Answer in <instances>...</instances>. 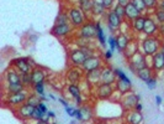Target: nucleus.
I'll use <instances>...</instances> for the list:
<instances>
[{
	"label": "nucleus",
	"mask_w": 164,
	"mask_h": 124,
	"mask_svg": "<svg viewBox=\"0 0 164 124\" xmlns=\"http://www.w3.org/2000/svg\"><path fill=\"white\" fill-rule=\"evenodd\" d=\"M33 124H49V123L46 122V121H43V119H40V121H35V123Z\"/></svg>",
	"instance_id": "54"
},
{
	"label": "nucleus",
	"mask_w": 164,
	"mask_h": 124,
	"mask_svg": "<svg viewBox=\"0 0 164 124\" xmlns=\"http://www.w3.org/2000/svg\"><path fill=\"white\" fill-rule=\"evenodd\" d=\"M159 39L156 36H147L144 40H142V51L146 56H154L157 52H159Z\"/></svg>",
	"instance_id": "2"
},
{
	"label": "nucleus",
	"mask_w": 164,
	"mask_h": 124,
	"mask_svg": "<svg viewBox=\"0 0 164 124\" xmlns=\"http://www.w3.org/2000/svg\"><path fill=\"white\" fill-rule=\"evenodd\" d=\"M131 4L142 14L144 13L146 10H147V6H146V4H144L143 0H131Z\"/></svg>",
	"instance_id": "37"
},
{
	"label": "nucleus",
	"mask_w": 164,
	"mask_h": 124,
	"mask_svg": "<svg viewBox=\"0 0 164 124\" xmlns=\"http://www.w3.org/2000/svg\"><path fill=\"white\" fill-rule=\"evenodd\" d=\"M44 112L41 110L38 107H36L35 108V112H33V117H32V121H40V119H43V117H44Z\"/></svg>",
	"instance_id": "40"
},
{
	"label": "nucleus",
	"mask_w": 164,
	"mask_h": 124,
	"mask_svg": "<svg viewBox=\"0 0 164 124\" xmlns=\"http://www.w3.org/2000/svg\"><path fill=\"white\" fill-rule=\"evenodd\" d=\"M156 103H157V105L159 107L161 104L163 103V98H162L161 96H156Z\"/></svg>",
	"instance_id": "52"
},
{
	"label": "nucleus",
	"mask_w": 164,
	"mask_h": 124,
	"mask_svg": "<svg viewBox=\"0 0 164 124\" xmlns=\"http://www.w3.org/2000/svg\"><path fill=\"white\" fill-rule=\"evenodd\" d=\"M162 52H163V56H164V50H163V51H162Z\"/></svg>",
	"instance_id": "61"
},
{
	"label": "nucleus",
	"mask_w": 164,
	"mask_h": 124,
	"mask_svg": "<svg viewBox=\"0 0 164 124\" xmlns=\"http://www.w3.org/2000/svg\"><path fill=\"white\" fill-rule=\"evenodd\" d=\"M72 32V25L69 24H61V25H53L51 29V34L58 39H64Z\"/></svg>",
	"instance_id": "11"
},
{
	"label": "nucleus",
	"mask_w": 164,
	"mask_h": 124,
	"mask_svg": "<svg viewBox=\"0 0 164 124\" xmlns=\"http://www.w3.org/2000/svg\"><path fill=\"white\" fill-rule=\"evenodd\" d=\"M68 16H69L70 25L74 26V27H82L83 25L86 22L85 14L83 13L79 8H75V6L68 9Z\"/></svg>",
	"instance_id": "4"
},
{
	"label": "nucleus",
	"mask_w": 164,
	"mask_h": 124,
	"mask_svg": "<svg viewBox=\"0 0 164 124\" xmlns=\"http://www.w3.org/2000/svg\"><path fill=\"white\" fill-rule=\"evenodd\" d=\"M94 56L89 48H75L69 51V60L74 67H82L83 63L86 61L88 57Z\"/></svg>",
	"instance_id": "1"
},
{
	"label": "nucleus",
	"mask_w": 164,
	"mask_h": 124,
	"mask_svg": "<svg viewBox=\"0 0 164 124\" xmlns=\"http://www.w3.org/2000/svg\"><path fill=\"white\" fill-rule=\"evenodd\" d=\"M136 75H137V77H138L141 81L147 82V81H149V80L153 77V68L147 66V67H144V68H142V70L137 71Z\"/></svg>",
	"instance_id": "26"
},
{
	"label": "nucleus",
	"mask_w": 164,
	"mask_h": 124,
	"mask_svg": "<svg viewBox=\"0 0 164 124\" xmlns=\"http://www.w3.org/2000/svg\"><path fill=\"white\" fill-rule=\"evenodd\" d=\"M162 8H163V10H164V1H163V4H162Z\"/></svg>",
	"instance_id": "60"
},
{
	"label": "nucleus",
	"mask_w": 164,
	"mask_h": 124,
	"mask_svg": "<svg viewBox=\"0 0 164 124\" xmlns=\"http://www.w3.org/2000/svg\"><path fill=\"white\" fill-rule=\"evenodd\" d=\"M82 68L84 72H90V71H94V70H98V68H103L101 59L98 57V56H90L83 63Z\"/></svg>",
	"instance_id": "13"
},
{
	"label": "nucleus",
	"mask_w": 164,
	"mask_h": 124,
	"mask_svg": "<svg viewBox=\"0 0 164 124\" xmlns=\"http://www.w3.org/2000/svg\"><path fill=\"white\" fill-rule=\"evenodd\" d=\"M21 83L28 88L30 86H32V78H31V73H22L21 75Z\"/></svg>",
	"instance_id": "39"
},
{
	"label": "nucleus",
	"mask_w": 164,
	"mask_h": 124,
	"mask_svg": "<svg viewBox=\"0 0 164 124\" xmlns=\"http://www.w3.org/2000/svg\"><path fill=\"white\" fill-rule=\"evenodd\" d=\"M35 108H36V107H32V105H30V104L23 103L22 105L18 107V108L15 109V114H16V117H18L19 119H21V121H28V119H32Z\"/></svg>",
	"instance_id": "9"
},
{
	"label": "nucleus",
	"mask_w": 164,
	"mask_h": 124,
	"mask_svg": "<svg viewBox=\"0 0 164 124\" xmlns=\"http://www.w3.org/2000/svg\"><path fill=\"white\" fill-rule=\"evenodd\" d=\"M146 84H147V87H148L149 89H154L156 86H157V80H156V77H152L149 81L146 82Z\"/></svg>",
	"instance_id": "47"
},
{
	"label": "nucleus",
	"mask_w": 164,
	"mask_h": 124,
	"mask_svg": "<svg viewBox=\"0 0 164 124\" xmlns=\"http://www.w3.org/2000/svg\"><path fill=\"white\" fill-rule=\"evenodd\" d=\"M158 32V25L157 22L151 19V18H146L144 21V29L143 34L146 36H156V34Z\"/></svg>",
	"instance_id": "17"
},
{
	"label": "nucleus",
	"mask_w": 164,
	"mask_h": 124,
	"mask_svg": "<svg viewBox=\"0 0 164 124\" xmlns=\"http://www.w3.org/2000/svg\"><path fill=\"white\" fill-rule=\"evenodd\" d=\"M98 124H109V123H106V122H100V123H98Z\"/></svg>",
	"instance_id": "59"
},
{
	"label": "nucleus",
	"mask_w": 164,
	"mask_h": 124,
	"mask_svg": "<svg viewBox=\"0 0 164 124\" xmlns=\"http://www.w3.org/2000/svg\"><path fill=\"white\" fill-rule=\"evenodd\" d=\"M130 42H131V39L125 32H120L119 36L116 37V50H119V52H125Z\"/></svg>",
	"instance_id": "20"
},
{
	"label": "nucleus",
	"mask_w": 164,
	"mask_h": 124,
	"mask_svg": "<svg viewBox=\"0 0 164 124\" xmlns=\"http://www.w3.org/2000/svg\"><path fill=\"white\" fill-rule=\"evenodd\" d=\"M114 92H115V89H114L112 84L100 83V84H98L96 88H95V94H96V97H98L99 99H101V101H106V99L111 98L112 94H114Z\"/></svg>",
	"instance_id": "6"
},
{
	"label": "nucleus",
	"mask_w": 164,
	"mask_h": 124,
	"mask_svg": "<svg viewBox=\"0 0 164 124\" xmlns=\"http://www.w3.org/2000/svg\"><path fill=\"white\" fill-rule=\"evenodd\" d=\"M138 51H140V50H138V45H137V42L131 41L130 42V45H128V47L126 48V51H125L123 54H125V56L127 57V60H130V59L133 57Z\"/></svg>",
	"instance_id": "28"
},
{
	"label": "nucleus",
	"mask_w": 164,
	"mask_h": 124,
	"mask_svg": "<svg viewBox=\"0 0 164 124\" xmlns=\"http://www.w3.org/2000/svg\"><path fill=\"white\" fill-rule=\"evenodd\" d=\"M109 46H110V50L114 52L115 50H116V37H114V36H109Z\"/></svg>",
	"instance_id": "44"
},
{
	"label": "nucleus",
	"mask_w": 164,
	"mask_h": 124,
	"mask_svg": "<svg viewBox=\"0 0 164 124\" xmlns=\"http://www.w3.org/2000/svg\"><path fill=\"white\" fill-rule=\"evenodd\" d=\"M61 24H69L68 13H63V11H61V13L57 15V19H56L54 25H61Z\"/></svg>",
	"instance_id": "36"
},
{
	"label": "nucleus",
	"mask_w": 164,
	"mask_h": 124,
	"mask_svg": "<svg viewBox=\"0 0 164 124\" xmlns=\"http://www.w3.org/2000/svg\"><path fill=\"white\" fill-rule=\"evenodd\" d=\"M11 66L18 71L22 73H31L32 70L35 67L31 66V60L30 59H26V57H18V59H14L11 61Z\"/></svg>",
	"instance_id": "5"
},
{
	"label": "nucleus",
	"mask_w": 164,
	"mask_h": 124,
	"mask_svg": "<svg viewBox=\"0 0 164 124\" xmlns=\"http://www.w3.org/2000/svg\"><path fill=\"white\" fill-rule=\"evenodd\" d=\"M106 22H107V27L111 31H115L117 29H121V25H122L123 21L114 10H110L106 15Z\"/></svg>",
	"instance_id": "12"
},
{
	"label": "nucleus",
	"mask_w": 164,
	"mask_h": 124,
	"mask_svg": "<svg viewBox=\"0 0 164 124\" xmlns=\"http://www.w3.org/2000/svg\"><path fill=\"white\" fill-rule=\"evenodd\" d=\"M52 124H57V123H56V122H54V123H52Z\"/></svg>",
	"instance_id": "62"
},
{
	"label": "nucleus",
	"mask_w": 164,
	"mask_h": 124,
	"mask_svg": "<svg viewBox=\"0 0 164 124\" xmlns=\"http://www.w3.org/2000/svg\"><path fill=\"white\" fill-rule=\"evenodd\" d=\"M138 16H141V13H140L131 3L125 6V19H126V20L133 21L135 19H137Z\"/></svg>",
	"instance_id": "23"
},
{
	"label": "nucleus",
	"mask_w": 164,
	"mask_h": 124,
	"mask_svg": "<svg viewBox=\"0 0 164 124\" xmlns=\"http://www.w3.org/2000/svg\"><path fill=\"white\" fill-rule=\"evenodd\" d=\"M126 123L127 124H143V114L136 109L128 110L126 114Z\"/></svg>",
	"instance_id": "16"
},
{
	"label": "nucleus",
	"mask_w": 164,
	"mask_h": 124,
	"mask_svg": "<svg viewBox=\"0 0 164 124\" xmlns=\"http://www.w3.org/2000/svg\"><path fill=\"white\" fill-rule=\"evenodd\" d=\"M5 83L13 84V83H21V73L18 72L15 68H9L5 72Z\"/></svg>",
	"instance_id": "18"
},
{
	"label": "nucleus",
	"mask_w": 164,
	"mask_h": 124,
	"mask_svg": "<svg viewBox=\"0 0 164 124\" xmlns=\"http://www.w3.org/2000/svg\"><path fill=\"white\" fill-rule=\"evenodd\" d=\"M74 118H75L77 121H79V122H84V118H83V113L82 110H80V108L74 109Z\"/></svg>",
	"instance_id": "45"
},
{
	"label": "nucleus",
	"mask_w": 164,
	"mask_h": 124,
	"mask_svg": "<svg viewBox=\"0 0 164 124\" xmlns=\"http://www.w3.org/2000/svg\"><path fill=\"white\" fill-rule=\"evenodd\" d=\"M146 6H147V10H153V9H157L158 6V0H143Z\"/></svg>",
	"instance_id": "42"
},
{
	"label": "nucleus",
	"mask_w": 164,
	"mask_h": 124,
	"mask_svg": "<svg viewBox=\"0 0 164 124\" xmlns=\"http://www.w3.org/2000/svg\"><path fill=\"white\" fill-rule=\"evenodd\" d=\"M38 108H40L41 110H43L44 113H47V112H48V108L46 107V104L43 103V102H41V103H40V105H38Z\"/></svg>",
	"instance_id": "51"
},
{
	"label": "nucleus",
	"mask_w": 164,
	"mask_h": 124,
	"mask_svg": "<svg viewBox=\"0 0 164 124\" xmlns=\"http://www.w3.org/2000/svg\"><path fill=\"white\" fill-rule=\"evenodd\" d=\"M152 68L153 71H162L164 68V56L163 52L159 51L153 56V62H152Z\"/></svg>",
	"instance_id": "24"
},
{
	"label": "nucleus",
	"mask_w": 164,
	"mask_h": 124,
	"mask_svg": "<svg viewBox=\"0 0 164 124\" xmlns=\"http://www.w3.org/2000/svg\"><path fill=\"white\" fill-rule=\"evenodd\" d=\"M121 19H125V6H122V5H119V4H115V6H114V9H112Z\"/></svg>",
	"instance_id": "41"
},
{
	"label": "nucleus",
	"mask_w": 164,
	"mask_h": 124,
	"mask_svg": "<svg viewBox=\"0 0 164 124\" xmlns=\"http://www.w3.org/2000/svg\"><path fill=\"white\" fill-rule=\"evenodd\" d=\"M59 102L63 104V107H64V108H68V107H69V104L67 103V102H65L64 99H62V98H59Z\"/></svg>",
	"instance_id": "55"
},
{
	"label": "nucleus",
	"mask_w": 164,
	"mask_h": 124,
	"mask_svg": "<svg viewBox=\"0 0 164 124\" xmlns=\"http://www.w3.org/2000/svg\"><path fill=\"white\" fill-rule=\"evenodd\" d=\"M95 26H96V39L99 40L100 45L103 47H105L106 46V37H105V32H104L103 30V26H101V24L99 21L95 22Z\"/></svg>",
	"instance_id": "30"
},
{
	"label": "nucleus",
	"mask_w": 164,
	"mask_h": 124,
	"mask_svg": "<svg viewBox=\"0 0 164 124\" xmlns=\"http://www.w3.org/2000/svg\"><path fill=\"white\" fill-rule=\"evenodd\" d=\"M47 114H48V117H49V118H53V119L56 118V114H54L52 110H48V112H47Z\"/></svg>",
	"instance_id": "53"
},
{
	"label": "nucleus",
	"mask_w": 164,
	"mask_h": 124,
	"mask_svg": "<svg viewBox=\"0 0 164 124\" xmlns=\"http://www.w3.org/2000/svg\"><path fill=\"white\" fill-rule=\"evenodd\" d=\"M161 31H162V32H163V34H164V22H163V24H162V27H161Z\"/></svg>",
	"instance_id": "58"
},
{
	"label": "nucleus",
	"mask_w": 164,
	"mask_h": 124,
	"mask_svg": "<svg viewBox=\"0 0 164 124\" xmlns=\"http://www.w3.org/2000/svg\"><path fill=\"white\" fill-rule=\"evenodd\" d=\"M140 99H141V96L140 94H135V93H126L123 94L122 98V107L125 110H132L135 109L136 104L140 103Z\"/></svg>",
	"instance_id": "10"
},
{
	"label": "nucleus",
	"mask_w": 164,
	"mask_h": 124,
	"mask_svg": "<svg viewBox=\"0 0 164 124\" xmlns=\"http://www.w3.org/2000/svg\"><path fill=\"white\" fill-rule=\"evenodd\" d=\"M79 9L82 10L83 13L86 15V14H90L91 10H93V4H94V0H79Z\"/></svg>",
	"instance_id": "29"
},
{
	"label": "nucleus",
	"mask_w": 164,
	"mask_h": 124,
	"mask_svg": "<svg viewBox=\"0 0 164 124\" xmlns=\"http://www.w3.org/2000/svg\"><path fill=\"white\" fill-rule=\"evenodd\" d=\"M31 78H32V86H35V84H37L40 82H44V80H46V71L43 68H41V67L36 66L32 70V72H31Z\"/></svg>",
	"instance_id": "22"
},
{
	"label": "nucleus",
	"mask_w": 164,
	"mask_h": 124,
	"mask_svg": "<svg viewBox=\"0 0 164 124\" xmlns=\"http://www.w3.org/2000/svg\"><path fill=\"white\" fill-rule=\"evenodd\" d=\"M83 76H84L83 68L73 67V68L68 70V72H67V81L69 82V84H78V83L82 82Z\"/></svg>",
	"instance_id": "14"
},
{
	"label": "nucleus",
	"mask_w": 164,
	"mask_h": 124,
	"mask_svg": "<svg viewBox=\"0 0 164 124\" xmlns=\"http://www.w3.org/2000/svg\"><path fill=\"white\" fill-rule=\"evenodd\" d=\"M111 57H112V51L109 48V50L105 52V59H106V60H110Z\"/></svg>",
	"instance_id": "50"
},
{
	"label": "nucleus",
	"mask_w": 164,
	"mask_h": 124,
	"mask_svg": "<svg viewBox=\"0 0 164 124\" xmlns=\"http://www.w3.org/2000/svg\"><path fill=\"white\" fill-rule=\"evenodd\" d=\"M80 110L83 113V118H84V122L89 121L93 118V109L89 107V105H82L80 107Z\"/></svg>",
	"instance_id": "35"
},
{
	"label": "nucleus",
	"mask_w": 164,
	"mask_h": 124,
	"mask_svg": "<svg viewBox=\"0 0 164 124\" xmlns=\"http://www.w3.org/2000/svg\"><path fill=\"white\" fill-rule=\"evenodd\" d=\"M105 11V8L101 4V1H98V0H94V4H93V10H91V14L95 15V16H101Z\"/></svg>",
	"instance_id": "31"
},
{
	"label": "nucleus",
	"mask_w": 164,
	"mask_h": 124,
	"mask_svg": "<svg viewBox=\"0 0 164 124\" xmlns=\"http://www.w3.org/2000/svg\"><path fill=\"white\" fill-rule=\"evenodd\" d=\"M48 98H51V99H56V98H54V96H53V94H49V96H48Z\"/></svg>",
	"instance_id": "57"
},
{
	"label": "nucleus",
	"mask_w": 164,
	"mask_h": 124,
	"mask_svg": "<svg viewBox=\"0 0 164 124\" xmlns=\"http://www.w3.org/2000/svg\"><path fill=\"white\" fill-rule=\"evenodd\" d=\"M156 18H157V20L158 22H161V24H163L164 22V10H157L156 11Z\"/></svg>",
	"instance_id": "46"
},
{
	"label": "nucleus",
	"mask_w": 164,
	"mask_h": 124,
	"mask_svg": "<svg viewBox=\"0 0 164 124\" xmlns=\"http://www.w3.org/2000/svg\"><path fill=\"white\" fill-rule=\"evenodd\" d=\"M65 112H67V114H68L69 117H74V109H73L72 107H68V108H65Z\"/></svg>",
	"instance_id": "48"
},
{
	"label": "nucleus",
	"mask_w": 164,
	"mask_h": 124,
	"mask_svg": "<svg viewBox=\"0 0 164 124\" xmlns=\"http://www.w3.org/2000/svg\"><path fill=\"white\" fill-rule=\"evenodd\" d=\"M135 109H136V110H138V112H141V110H142V104L137 103L136 104V107H135Z\"/></svg>",
	"instance_id": "56"
},
{
	"label": "nucleus",
	"mask_w": 164,
	"mask_h": 124,
	"mask_svg": "<svg viewBox=\"0 0 164 124\" xmlns=\"http://www.w3.org/2000/svg\"><path fill=\"white\" fill-rule=\"evenodd\" d=\"M27 89L22 91V92H19V93H11V94H6L5 98H4V102L8 103L10 107H15V109L18 107L22 105L23 103H26L27 101Z\"/></svg>",
	"instance_id": "3"
},
{
	"label": "nucleus",
	"mask_w": 164,
	"mask_h": 124,
	"mask_svg": "<svg viewBox=\"0 0 164 124\" xmlns=\"http://www.w3.org/2000/svg\"><path fill=\"white\" fill-rule=\"evenodd\" d=\"M144 21H146V18L144 16H138L137 19H135L133 21H131V27L133 30V32L136 34H142L144 29Z\"/></svg>",
	"instance_id": "25"
},
{
	"label": "nucleus",
	"mask_w": 164,
	"mask_h": 124,
	"mask_svg": "<svg viewBox=\"0 0 164 124\" xmlns=\"http://www.w3.org/2000/svg\"><path fill=\"white\" fill-rule=\"evenodd\" d=\"M130 3H131V0H117V3H116V4L122 5V6H126V5H128Z\"/></svg>",
	"instance_id": "49"
},
{
	"label": "nucleus",
	"mask_w": 164,
	"mask_h": 124,
	"mask_svg": "<svg viewBox=\"0 0 164 124\" xmlns=\"http://www.w3.org/2000/svg\"><path fill=\"white\" fill-rule=\"evenodd\" d=\"M41 102H42L41 97H40L38 94H36V93L30 94V96L27 97V101H26V103L30 104V105H32V107H38Z\"/></svg>",
	"instance_id": "33"
},
{
	"label": "nucleus",
	"mask_w": 164,
	"mask_h": 124,
	"mask_svg": "<svg viewBox=\"0 0 164 124\" xmlns=\"http://www.w3.org/2000/svg\"><path fill=\"white\" fill-rule=\"evenodd\" d=\"M67 89H68L69 94H70V96L74 98L75 103L78 104V105H80V104L83 103L82 88H80V86H78V84H69Z\"/></svg>",
	"instance_id": "21"
},
{
	"label": "nucleus",
	"mask_w": 164,
	"mask_h": 124,
	"mask_svg": "<svg viewBox=\"0 0 164 124\" xmlns=\"http://www.w3.org/2000/svg\"><path fill=\"white\" fill-rule=\"evenodd\" d=\"M116 87H117V91H119L121 94H126V93H128V92L131 91L132 84L123 82L121 80H117V81H116Z\"/></svg>",
	"instance_id": "32"
},
{
	"label": "nucleus",
	"mask_w": 164,
	"mask_h": 124,
	"mask_svg": "<svg viewBox=\"0 0 164 124\" xmlns=\"http://www.w3.org/2000/svg\"><path fill=\"white\" fill-rule=\"evenodd\" d=\"M146 55L142 54V52H137L133 57H131L130 60H128V66H130V68H131V71H133L135 73L137 72V71H140V70H142L144 67H147V63H146V57H144Z\"/></svg>",
	"instance_id": "7"
},
{
	"label": "nucleus",
	"mask_w": 164,
	"mask_h": 124,
	"mask_svg": "<svg viewBox=\"0 0 164 124\" xmlns=\"http://www.w3.org/2000/svg\"><path fill=\"white\" fill-rule=\"evenodd\" d=\"M27 89L22 83H13V84H6V89H5V93L6 94H11V93H19Z\"/></svg>",
	"instance_id": "27"
},
{
	"label": "nucleus",
	"mask_w": 164,
	"mask_h": 124,
	"mask_svg": "<svg viewBox=\"0 0 164 124\" xmlns=\"http://www.w3.org/2000/svg\"><path fill=\"white\" fill-rule=\"evenodd\" d=\"M115 73H116V77H117V80H121V81H123V82L132 84V83H131V80L127 77V75L123 72L122 70H120V68H115Z\"/></svg>",
	"instance_id": "38"
},
{
	"label": "nucleus",
	"mask_w": 164,
	"mask_h": 124,
	"mask_svg": "<svg viewBox=\"0 0 164 124\" xmlns=\"http://www.w3.org/2000/svg\"><path fill=\"white\" fill-rule=\"evenodd\" d=\"M33 89H35V93L41 97L42 102L46 101V96H44V82H40L37 83V84H35V86H33Z\"/></svg>",
	"instance_id": "34"
},
{
	"label": "nucleus",
	"mask_w": 164,
	"mask_h": 124,
	"mask_svg": "<svg viewBox=\"0 0 164 124\" xmlns=\"http://www.w3.org/2000/svg\"><path fill=\"white\" fill-rule=\"evenodd\" d=\"M101 70L103 68H98L90 72H86V82L93 86H98L101 83Z\"/></svg>",
	"instance_id": "19"
},
{
	"label": "nucleus",
	"mask_w": 164,
	"mask_h": 124,
	"mask_svg": "<svg viewBox=\"0 0 164 124\" xmlns=\"http://www.w3.org/2000/svg\"><path fill=\"white\" fill-rule=\"evenodd\" d=\"M79 35H80L82 39H85V40L95 39V37H96V26H95V22L86 21L82 27H80Z\"/></svg>",
	"instance_id": "8"
},
{
	"label": "nucleus",
	"mask_w": 164,
	"mask_h": 124,
	"mask_svg": "<svg viewBox=\"0 0 164 124\" xmlns=\"http://www.w3.org/2000/svg\"><path fill=\"white\" fill-rule=\"evenodd\" d=\"M101 1V4L104 5V8H105V10H111V9H114V3H115V0H100Z\"/></svg>",
	"instance_id": "43"
},
{
	"label": "nucleus",
	"mask_w": 164,
	"mask_h": 124,
	"mask_svg": "<svg viewBox=\"0 0 164 124\" xmlns=\"http://www.w3.org/2000/svg\"><path fill=\"white\" fill-rule=\"evenodd\" d=\"M117 81L115 70H112L111 67L105 66L101 70V83H106V84H114Z\"/></svg>",
	"instance_id": "15"
}]
</instances>
